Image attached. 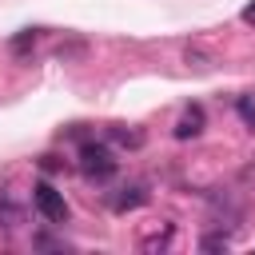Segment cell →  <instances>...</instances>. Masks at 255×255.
Instances as JSON below:
<instances>
[{
    "label": "cell",
    "mask_w": 255,
    "mask_h": 255,
    "mask_svg": "<svg viewBox=\"0 0 255 255\" xmlns=\"http://www.w3.org/2000/svg\"><path fill=\"white\" fill-rule=\"evenodd\" d=\"M32 44H36V28H24V32H20L16 40H12V52H16V56H24V52H28Z\"/></svg>",
    "instance_id": "8992f818"
},
{
    "label": "cell",
    "mask_w": 255,
    "mask_h": 255,
    "mask_svg": "<svg viewBox=\"0 0 255 255\" xmlns=\"http://www.w3.org/2000/svg\"><path fill=\"white\" fill-rule=\"evenodd\" d=\"M24 223V203L12 187H0V227L4 231H16Z\"/></svg>",
    "instance_id": "3957f363"
},
{
    "label": "cell",
    "mask_w": 255,
    "mask_h": 255,
    "mask_svg": "<svg viewBox=\"0 0 255 255\" xmlns=\"http://www.w3.org/2000/svg\"><path fill=\"white\" fill-rule=\"evenodd\" d=\"M199 131H203V108L191 104V108L179 116V124H175V139H195Z\"/></svg>",
    "instance_id": "277c9868"
},
{
    "label": "cell",
    "mask_w": 255,
    "mask_h": 255,
    "mask_svg": "<svg viewBox=\"0 0 255 255\" xmlns=\"http://www.w3.org/2000/svg\"><path fill=\"white\" fill-rule=\"evenodd\" d=\"M243 24H255V0H251V4L243 8Z\"/></svg>",
    "instance_id": "7c38bea8"
},
{
    "label": "cell",
    "mask_w": 255,
    "mask_h": 255,
    "mask_svg": "<svg viewBox=\"0 0 255 255\" xmlns=\"http://www.w3.org/2000/svg\"><path fill=\"white\" fill-rule=\"evenodd\" d=\"M199 247H203V251H227V247H231V239H227V235H203V239H199Z\"/></svg>",
    "instance_id": "9c48e42d"
},
{
    "label": "cell",
    "mask_w": 255,
    "mask_h": 255,
    "mask_svg": "<svg viewBox=\"0 0 255 255\" xmlns=\"http://www.w3.org/2000/svg\"><path fill=\"white\" fill-rule=\"evenodd\" d=\"M80 171H84L88 179H108V175L116 171L112 147H108V143H96V139L80 143Z\"/></svg>",
    "instance_id": "6da1fadb"
},
{
    "label": "cell",
    "mask_w": 255,
    "mask_h": 255,
    "mask_svg": "<svg viewBox=\"0 0 255 255\" xmlns=\"http://www.w3.org/2000/svg\"><path fill=\"white\" fill-rule=\"evenodd\" d=\"M167 243H171V223H167L159 235H147V239H143V251H155V247H167Z\"/></svg>",
    "instance_id": "ba28073f"
},
{
    "label": "cell",
    "mask_w": 255,
    "mask_h": 255,
    "mask_svg": "<svg viewBox=\"0 0 255 255\" xmlns=\"http://www.w3.org/2000/svg\"><path fill=\"white\" fill-rule=\"evenodd\" d=\"M112 139H116V143H128V147H139V143H143L139 131H124V128H112Z\"/></svg>",
    "instance_id": "52a82bcc"
},
{
    "label": "cell",
    "mask_w": 255,
    "mask_h": 255,
    "mask_svg": "<svg viewBox=\"0 0 255 255\" xmlns=\"http://www.w3.org/2000/svg\"><path fill=\"white\" fill-rule=\"evenodd\" d=\"M143 199H147V191H143V187H124V191L112 199V211H131V207H139Z\"/></svg>",
    "instance_id": "5b68a950"
},
{
    "label": "cell",
    "mask_w": 255,
    "mask_h": 255,
    "mask_svg": "<svg viewBox=\"0 0 255 255\" xmlns=\"http://www.w3.org/2000/svg\"><path fill=\"white\" fill-rule=\"evenodd\" d=\"M235 108H239L243 124H247V128H255V100H251V96H239V104H235Z\"/></svg>",
    "instance_id": "30bf717a"
},
{
    "label": "cell",
    "mask_w": 255,
    "mask_h": 255,
    "mask_svg": "<svg viewBox=\"0 0 255 255\" xmlns=\"http://www.w3.org/2000/svg\"><path fill=\"white\" fill-rule=\"evenodd\" d=\"M32 203H36V211H40L48 223H68V203H64V195H60L52 183H36V187H32Z\"/></svg>",
    "instance_id": "7a4b0ae2"
},
{
    "label": "cell",
    "mask_w": 255,
    "mask_h": 255,
    "mask_svg": "<svg viewBox=\"0 0 255 255\" xmlns=\"http://www.w3.org/2000/svg\"><path fill=\"white\" fill-rule=\"evenodd\" d=\"M32 247H56V251H64V239H52V235H36V239H32Z\"/></svg>",
    "instance_id": "8fae6325"
}]
</instances>
